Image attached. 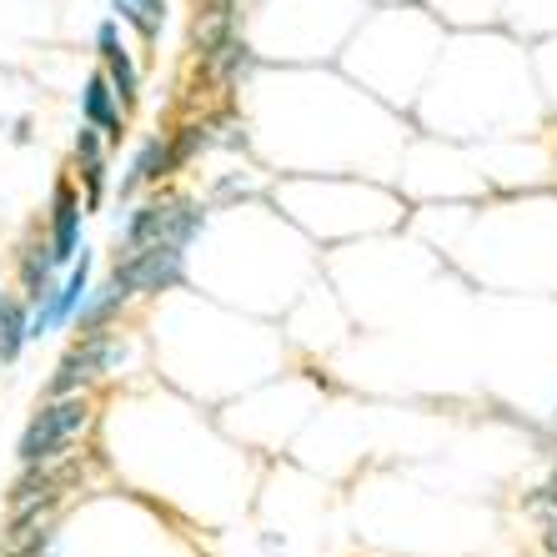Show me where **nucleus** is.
<instances>
[{
    "mask_svg": "<svg viewBox=\"0 0 557 557\" xmlns=\"http://www.w3.org/2000/svg\"><path fill=\"white\" fill-rule=\"evenodd\" d=\"M111 11L126 30L141 36V46H156L161 30H166V15H171V0H111Z\"/></svg>",
    "mask_w": 557,
    "mask_h": 557,
    "instance_id": "11",
    "label": "nucleus"
},
{
    "mask_svg": "<svg viewBox=\"0 0 557 557\" xmlns=\"http://www.w3.org/2000/svg\"><path fill=\"white\" fill-rule=\"evenodd\" d=\"M126 362V347H121L111 332H86L76 347L65 351V362L55 367L51 376V397H65V392H76L81 382H91V376H106L111 367Z\"/></svg>",
    "mask_w": 557,
    "mask_h": 557,
    "instance_id": "4",
    "label": "nucleus"
},
{
    "mask_svg": "<svg viewBox=\"0 0 557 557\" xmlns=\"http://www.w3.org/2000/svg\"><path fill=\"white\" fill-rule=\"evenodd\" d=\"M247 0H196V55H207V51H216L221 40H232L236 30V11H242Z\"/></svg>",
    "mask_w": 557,
    "mask_h": 557,
    "instance_id": "9",
    "label": "nucleus"
},
{
    "mask_svg": "<svg viewBox=\"0 0 557 557\" xmlns=\"http://www.w3.org/2000/svg\"><path fill=\"white\" fill-rule=\"evenodd\" d=\"M96 61H101V71L111 76L121 106H126V111H136V101H141V65H136V55H131V46H126V36H121V21H116V15L96 26Z\"/></svg>",
    "mask_w": 557,
    "mask_h": 557,
    "instance_id": "5",
    "label": "nucleus"
},
{
    "mask_svg": "<svg viewBox=\"0 0 557 557\" xmlns=\"http://www.w3.org/2000/svg\"><path fill=\"white\" fill-rule=\"evenodd\" d=\"M121 301H126V292H121V286L111 282V286L101 292V297L91 301V307L81 311V332H106V322H111V317L121 311Z\"/></svg>",
    "mask_w": 557,
    "mask_h": 557,
    "instance_id": "13",
    "label": "nucleus"
},
{
    "mask_svg": "<svg viewBox=\"0 0 557 557\" xmlns=\"http://www.w3.org/2000/svg\"><path fill=\"white\" fill-rule=\"evenodd\" d=\"M81 196H76V186L65 182H55V196H51V251H55V261H71L76 257V242H81Z\"/></svg>",
    "mask_w": 557,
    "mask_h": 557,
    "instance_id": "8",
    "label": "nucleus"
},
{
    "mask_svg": "<svg viewBox=\"0 0 557 557\" xmlns=\"http://www.w3.org/2000/svg\"><path fill=\"white\" fill-rule=\"evenodd\" d=\"M201 232V211H196L191 196L182 191H166L146 201V207L131 211L126 221V251H141V247H186L191 236Z\"/></svg>",
    "mask_w": 557,
    "mask_h": 557,
    "instance_id": "2",
    "label": "nucleus"
},
{
    "mask_svg": "<svg viewBox=\"0 0 557 557\" xmlns=\"http://www.w3.org/2000/svg\"><path fill=\"white\" fill-rule=\"evenodd\" d=\"M126 116H131V111L121 106L111 76H106L101 65H96L91 76H86V91H81V121L101 131L106 146H121V136H126Z\"/></svg>",
    "mask_w": 557,
    "mask_h": 557,
    "instance_id": "6",
    "label": "nucleus"
},
{
    "mask_svg": "<svg viewBox=\"0 0 557 557\" xmlns=\"http://www.w3.org/2000/svg\"><path fill=\"white\" fill-rule=\"evenodd\" d=\"M186 276V257L182 247H141V251H126V261L116 267L111 282L126 292V297H151V292H166Z\"/></svg>",
    "mask_w": 557,
    "mask_h": 557,
    "instance_id": "3",
    "label": "nucleus"
},
{
    "mask_svg": "<svg viewBox=\"0 0 557 557\" xmlns=\"http://www.w3.org/2000/svg\"><path fill=\"white\" fill-rule=\"evenodd\" d=\"M91 417H96L91 412V397H81V392H65V397H55L51 407H40V417L26 428V437H21V462L40 467V462L65 457L81 437H86Z\"/></svg>",
    "mask_w": 557,
    "mask_h": 557,
    "instance_id": "1",
    "label": "nucleus"
},
{
    "mask_svg": "<svg viewBox=\"0 0 557 557\" xmlns=\"http://www.w3.org/2000/svg\"><path fill=\"white\" fill-rule=\"evenodd\" d=\"M171 171H182V161H176V141H171V131H161V136H146L141 151H136V161H131L126 182H121V196L141 191V186L161 182V176H171Z\"/></svg>",
    "mask_w": 557,
    "mask_h": 557,
    "instance_id": "7",
    "label": "nucleus"
},
{
    "mask_svg": "<svg viewBox=\"0 0 557 557\" xmlns=\"http://www.w3.org/2000/svg\"><path fill=\"white\" fill-rule=\"evenodd\" d=\"M532 512L543 518V543H547V557H557V487H543L532 497Z\"/></svg>",
    "mask_w": 557,
    "mask_h": 557,
    "instance_id": "14",
    "label": "nucleus"
},
{
    "mask_svg": "<svg viewBox=\"0 0 557 557\" xmlns=\"http://www.w3.org/2000/svg\"><path fill=\"white\" fill-rule=\"evenodd\" d=\"M76 166H81V182H86V207H101V191H106V136L96 126L81 121L76 131Z\"/></svg>",
    "mask_w": 557,
    "mask_h": 557,
    "instance_id": "10",
    "label": "nucleus"
},
{
    "mask_svg": "<svg viewBox=\"0 0 557 557\" xmlns=\"http://www.w3.org/2000/svg\"><path fill=\"white\" fill-rule=\"evenodd\" d=\"M21 342H26V317H21L15 297H5V292H0V367L15 362Z\"/></svg>",
    "mask_w": 557,
    "mask_h": 557,
    "instance_id": "12",
    "label": "nucleus"
}]
</instances>
